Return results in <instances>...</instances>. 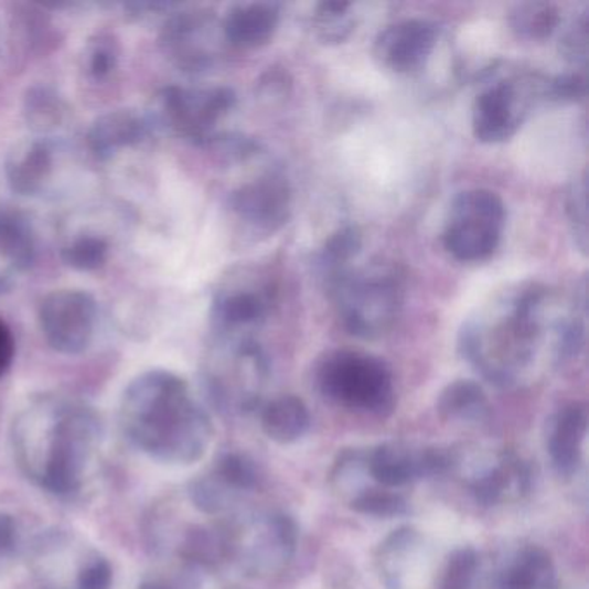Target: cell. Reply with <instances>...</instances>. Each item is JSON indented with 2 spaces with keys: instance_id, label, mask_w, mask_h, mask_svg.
Here are the masks:
<instances>
[{
  "instance_id": "obj_23",
  "label": "cell",
  "mask_w": 589,
  "mask_h": 589,
  "mask_svg": "<svg viewBox=\"0 0 589 589\" xmlns=\"http://www.w3.org/2000/svg\"><path fill=\"white\" fill-rule=\"evenodd\" d=\"M508 23L518 39L542 42L557 32L560 11L549 2H522L510 11Z\"/></svg>"
},
{
  "instance_id": "obj_12",
  "label": "cell",
  "mask_w": 589,
  "mask_h": 589,
  "mask_svg": "<svg viewBox=\"0 0 589 589\" xmlns=\"http://www.w3.org/2000/svg\"><path fill=\"white\" fill-rule=\"evenodd\" d=\"M270 310V296L261 287L228 280L215 292L212 322L219 339L243 341L247 332L264 325Z\"/></svg>"
},
{
  "instance_id": "obj_24",
  "label": "cell",
  "mask_w": 589,
  "mask_h": 589,
  "mask_svg": "<svg viewBox=\"0 0 589 589\" xmlns=\"http://www.w3.org/2000/svg\"><path fill=\"white\" fill-rule=\"evenodd\" d=\"M23 113L32 130L44 136L64 124L68 106L54 88L33 85L24 94Z\"/></svg>"
},
{
  "instance_id": "obj_35",
  "label": "cell",
  "mask_w": 589,
  "mask_h": 589,
  "mask_svg": "<svg viewBox=\"0 0 589 589\" xmlns=\"http://www.w3.org/2000/svg\"><path fill=\"white\" fill-rule=\"evenodd\" d=\"M588 14L585 12L560 39L558 51H560L561 57L574 66H585L586 61H588Z\"/></svg>"
},
{
  "instance_id": "obj_9",
  "label": "cell",
  "mask_w": 589,
  "mask_h": 589,
  "mask_svg": "<svg viewBox=\"0 0 589 589\" xmlns=\"http://www.w3.org/2000/svg\"><path fill=\"white\" fill-rule=\"evenodd\" d=\"M97 303L81 289H60L45 296L39 307V325L45 343L61 355H82L96 332Z\"/></svg>"
},
{
  "instance_id": "obj_14",
  "label": "cell",
  "mask_w": 589,
  "mask_h": 589,
  "mask_svg": "<svg viewBox=\"0 0 589 589\" xmlns=\"http://www.w3.org/2000/svg\"><path fill=\"white\" fill-rule=\"evenodd\" d=\"M151 132L148 115L136 109H115L99 116L88 128V149L97 160L108 161L125 149L137 148Z\"/></svg>"
},
{
  "instance_id": "obj_19",
  "label": "cell",
  "mask_w": 589,
  "mask_h": 589,
  "mask_svg": "<svg viewBox=\"0 0 589 589\" xmlns=\"http://www.w3.org/2000/svg\"><path fill=\"white\" fill-rule=\"evenodd\" d=\"M554 586L551 557L539 546H529L500 574L493 589H554Z\"/></svg>"
},
{
  "instance_id": "obj_38",
  "label": "cell",
  "mask_w": 589,
  "mask_h": 589,
  "mask_svg": "<svg viewBox=\"0 0 589 589\" xmlns=\"http://www.w3.org/2000/svg\"><path fill=\"white\" fill-rule=\"evenodd\" d=\"M17 356V341L12 335L11 326L0 319V377L8 374Z\"/></svg>"
},
{
  "instance_id": "obj_1",
  "label": "cell",
  "mask_w": 589,
  "mask_h": 589,
  "mask_svg": "<svg viewBox=\"0 0 589 589\" xmlns=\"http://www.w3.org/2000/svg\"><path fill=\"white\" fill-rule=\"evenodd\" d=\"M11 438L24 475L49 493L69 496L82 490L94 469L103 426L82 399L45 393L18 414Z\"/></svg>"
},
{
  "instance_id": "obj_7",
  "label": "cell",
  "mask_w": 589,
  "mask_h": 589,
  "mask_svg": "<svg viewBox=\"0 0 589 589\" xmlns=\"http://www.w3.org/2000/svg\"><path fill=\"white\" fill-rule=\"evenodd\" d=\"M231 87H164L152 99L148 118L168 132L203 148L215 136L216 125L235 108Z\"/></svg>"
},
{
  "instance_id": "obj_28",
  "label": "cell",
  "mask_w": 589,
  "mask_h": 589,
  "mask_svg": "<svg viewBox=\"0 0 589 589\" xmlns=\"http://www.w3.org/2000/svg\"><path fill=\"white\" fill-rule=\"evenodd\" d=\"M347 2H322L317 6L313 29L323 44H341L355 30Z\"/></svg>"
},
{
  "instance_id": "obj_10",
  "label": "cell",
  "mask_w": 589,
  "mask_h": 589,
  "mask_svg": "<svg viewBox=\"0 0 589 589\" xmlns=\"http://www.w3.org/2000/svg\"><path fill=\"white\" fill-rule=\"evenodd\" d=\"M543 84L514 81L494 82L479 94L472 109V130L484 143H500L512 139L529 111L534 94L543 96Z\"/></svg>"
},
{
  "instance_id": "obj_13",
  "label": "cell",
  "mask_w": 589,
  "mask_h": 589,
  "mask_svg": "<svg viewBox=\"0 0 589 589\" xmlns=\"http://www.w3.org/2000/svg\"><path fill=\"white\" fill-rule=\"evenodd\" d=\"M438 26L427 20L389 24L375 39L378 63L396 73H411L426 66L438 42Z\"/></svg>"
},
{
  "instance_id": "obj_20",
  "label": "cell",
  "mask_w": 589,
  "mask_h": 589,
  "mask_svg": "<svg viewBox=\"0 0 589 589\" xmlns=\"http://www.w3.org/2000/svg\"><path fill=\"white\" fill-rule=\"evenodd\" d=\"M261 426L271 441L291 445L310 429V411L303 399L282 396L267 405L261 414Z\"/></svg>"
},
{
  "instance_id": "obj_15",
  "label": "cell",
  "mask_w": 589,
  "mask_h": 589,
  "mask_svg": "<svg viewBox=\"0 0 589 589\" xmlns=\"http://www.w3.org/2000/svg\"><path fill=\"white\" fill-rule=\"evenodd\" d=\"M54 173V149L45 139L17 143L6 160V179L12 192L36 195L44 191Z\"/></svg>"
},
{
  "instance_id": "obj_25",
  "label": "cell",
  "mask_w": 589,
  "mask_h": 589,
  "mask_svg": "<svg viewBox=\"0 0 589 589\" xmlns=\"http://www.w3.org/2000/svg\"><path fill=\"white\" fill-rule=\"evenodd\" d=\"M363 247V234L355 225L339 228L325 240L319 255V267L323 279L329 280L343 274L358 258Z\"/></svg>"
},
{
  "instance_id": "obj_31",
  "label": "cell",
  "mask_w": 589,
  "mask_h": 589,
  "mask_svg": "<svg viewBox=\"0 0 589 589\" xmlns=\"http://www.w3.org/2000/svg\"><path fill=\"white\" fill-rule=\"evenodd\" d=\"M566 204L574 240L586 255L588 253V180L586 175L570 183Z\"/></svg>"
},
{
  "instance_id": "obj_33",
  "label": "cell",
  "mask_w": 589,
  "mask_h": 589,
  "mask_svg": "<svg viewBox=\"0 0 589 589\" xmlns=\"http://www.w3.org/2000/svg\"><path fill=\"white\" fill-rule=\"evenodd\" d=\"M203 148L216 152L222 160L239 163L258 154L259 143L251 137L240 136V133L216 132L206 140Z\"/></svg>"
},
{
  "instance_id": "obj_5",
  "label": "cell",
  "mask_w": 589,
  "mask_h": 589,
  "mask_svg": "<svg viewBox=\"0 0 589 589\" xmlns=\"http://www.w3.org/2000/svg\"><path fill=\"white\" fill-rule=\"evenodd\" d=\"M326 398L386 417L395 408V384L389 366L377 356L360 351L326 353L317 372Z\"/></svg>"
},
{
  "instance_id": "obj_2",
  "label": "cell",
  "mask_w": 589,
  "mask_h": 589,
  "mask_svg": "<svg viewBox=\"0 0 589 589\" xmlns=\"http://www.w3.org/2000/svg\"><path fill=\"white\" fill-rule=\"evenodd\" d=\"M120 422L127 438L160 462H195L212 442V420L173 372L133 378L121 398Z\"/></svg>"
},
{
  "instance_id": "obj_8",
  "label": "cell",
  "mask_w": 589,
  "mask_h": 589,
  "mask_svg": "<svg viewBox=\"0 0 589 589\" xmlns=\"http://www.w3.org/2000/svg\"><path fill=\"white\" fill-rule=\"evenodd\" d=\"M225 42L222 21L206 9L173 12L160 33V49L173 66L201 73L215 66Z\"/></svg>"
},
{
  "instance_id": "obj_29",
  "label": "cell",
  "mask_w": 589,
  "mask_h": 589,
  "mask_svg": "<svg viewBox=\"0 0 589 589\" xmlns=\"http://www.w3.org/2000/svg\"><path fill=\"white\" fill-rule=\"evenodd\" d=\"M213 475L234 493L253 490L258 484V470L255 463L239 453H227L219 458Z\"/></svg>"
},
{
  "instance_id": "obj_27",
  "label": "cell",
  "mask_w": 589,
  "mask_h": 589,
  "mask_svg": "<svg viewBox=\"0 0 589 589\" xmlns=\"http://www.w3.org/2000/svg\"><path fill=\"white\" fill-rule=\"evenodd\" d=\"M120 56L121 45L116 35L109 32L96 33L85 47V72L92 81H106L118 68Z\"/></svg>"
},
{
  "instance_id": "obj_40",
  "label": "cell",
  "mask_w": 589,
  "mask_h": 589,
  "mask_svg": "<svg viewBox=\"0 0 589 589\" xmlns=\"http://www.w3.org/2000/svg\"><path fill=\"white\" fill-rule=\"evenodd\" d=\"M17 275V271L9 268L8 265L0 259V296L11 292L12 287H14Z\"/></svg>"
},
{
  "instance_id": "obj_4",
  "label": "cell",
  "mask_w": 589,
  "mask_h": 589,
  "mask_svg": "<svg viewBox=\"0 0 589 589\" xmlns=\"http://www.w3.org/2000/svg\"><path fill=\"white\" fill-rule=\"evenodd\" d=\"M325 283L339 319L350 334L381 338L398 320L405 291L396 268L383 264L351 267Z\"/></svg>"
},
{
  "instance_id": "obj_37",
  "label": "cell",
  "mask_w": 589,
  "mask_h": 589,
  "mask_svg": "<svg viewBox=\"0 0 589 589\" xmlns=\"http://www.w3.org/2000/svg\"><path fill=\"white\" fill-rule=\"evenodd\" d=\"M585 347V323L579 317L561 320L557 326L558 358L569 360L578 356Z\"/></svg>"
},
{
  "instance_id": "obj_16",
  "label": "cell",
  "mask_w": 589,
  "mask_h": 589,
  "mask_svg": "<svg viewBox=\"0 0 589 589\" xmlns=\"http://www.w3.org/2000/svg\"><path fill=\"white\" fill-rule=\"evenodd\" d=\"M279 21L280 8L271 2L235 4L222 20V32L232 47L258 49L274 39Z\"/></svg>"
},
{
  "instance_id": "obj_26",
  "label": "cell",
  "mask_w": 589,
  "mask_h": 589,
  "mask_svg": "<svg viewBox=\"0 0 589 589\" xmlns=\"http://www.w3.org/2000/svg\"><path fill=\"white\" fill-rule=\"evenodd\" d=\"M109 243L103 235H76L61 249V259L76 271H96L108 264Z\"/></svg>"
},
{
  "instance_id": "obj_22",
  "label": "cell",
  "mask_w": 589,
  "mask_h": 589,
  "mask_svg": "<svg viewBox=\"0 0 589 589\" xmlns=\"http://www.w3.org/2000/svg\"><path fill=\"white\" fill-rule=\"evenodd\" d=\"M366 469L372 478L386 488H401L418 479L417 454L384 445L366 458Z\"/></svg>"
},
{
  "instance_id": "obj_3",
  "label": "cell",
  "mask_w": 589,
  "mask_h": 589,
  "mask_svg": "<svg viewBox=\"0 0 589 589\" xmlns=\"http://www.w3.org/2000/svg\"><path fill=\"white\" fill-rule=\"evenodd\" d=\"M545 287L527 286L463 323L458 346L490 383L506 387L533 360L545 325Z\"/></svg>"
},
{
  "instance_id": "obj_34",
  "label": "cell",
  "mask_w": 589,
  "mask_h": 589,
  "mask_svg": "<svg viewBox=\"0 0 589 589\" xmlns=\"http://www.w3.org/2000/svg\"><path fill=\"white\" fill-rule=\"evenodd\" d=\"M543 96L545 99L555 103H578L586 96V78L581 73H564L545 81L543 85Z\"/></svg>"
},
{
  "instance_id": "obj_21",
  "label": "cell",
  "mask_w": 589,
  "mask_h": 589,
  "mask_svg": "<svg viewBox=\"0 0 589 589\" xmlns=\"http://www.w3.org/2000/svg\"><path fill=\"white\" fill-rule=\"evenodd\" d=\"M438 411L447 420L479 422L488 415L486 393L474 381H454L439 396Z\"/></svg>"
},
{
  "instance_id": "obj_39",
  "label": "cell",
  "mask_w": 589,
  "mask_h": 589,
  "mask_svg": "<svg viewBox=\"0 0 589 589\" xmlns=\"http://www.w3.org/2000/svg\"><path fill=\"white\" fill-rule=\"evenodd\" d=\"M18 527L17 522L9 515L0 514V564L11 557L17 548Z\"/></svg>"
},
{
  "instance_id": "obj_18",
  "label": "cell",
  "mask_w": 589,
  "mask_h": 589,
  "mask_svg": "<svg viewBox=\"0 0 589 589\" xmlns=\"http://www.w3.org/2000/svg\"><path fill=\"white\" fill-rule=\"evenodd\" d=\"M586 432H588V410L585 405L574 403L557 415L554 432L549 438V454L558 474L569 478L578 472Z\"/></svg>"
},
{
  "instance_id": "obj_32",
  "label": "cell",
  "mask_w": 589,
  "mask_h": 589,
  "mask_svg": "<svg viewBox=\"0 0 589 589\" xmlns=\"http://www.w3.org/2000/svg\"><path fill=\"white\" fill-rule=\"evenodd\" d=\"M351 508L372 517H399L408 514L407 500L396 493L387 491H363L356 499L351 500Z\"/></svg>"
},
{
  "instance_id": "obj_30",
  "label": "cell",
  "mask_w": 589,
  "mask_h": 589,
  "mask_svg": "<svg viewBox=\"0 0 589 589\" xmlns=\"http://www.w3.org/2000/svg\"><path fill=\"white\" fill-rule=\"evenodd\" d=\"M479 557L475 549L460 548L448 558L438 589H474Z\"/></svg>"
},
{
  "instance_id": "obj_6",
  "label": "cell",
  "mask_w": 589,
  "mask_h": 589,
  "mask_svg": "<svg viewBox=\"0 0 589 589\" xmlns=\"http://www.w3.org/2000/svg\"><path fill=\"white\" fill-rule=\"evenodd\" d=\"M505 219V203L496 192L488 189L460 192L451 203L442 234L445 249L463 264L486 261L502 243Z\"/></svg>"
},
{
  "instance_id": "obj_36",
  "label": "cell",
  "mask_w": 589,
  "mask_h": 589,
  "mask_svg": "<svg viewBox=\"0 0 589 589\" xmlns=\"http://www.w3.org/2000/svg\"><path fill=\"white\" fill-rule=\"evenodd\" d=\"M113 569L99 554L87 555L76 572L75 589H111Z\"/></svg>"
},
{
  "instance_id": "obj_11",
  "label": "cell",
  "mask_w": 589,
  "mask_h": 589,
  "mask_svg": "<svg viewBox=\"0 0 589 589\" xmlns=\"http://www.w3.org/2000/svg\"><path fill=\"white\" fill-rule=\"evenodd\" d=\"M228 203L246 224L259 231L277 232L291 218V185L280 173H265L235 189Z\"/></svg>"
},
{
  "instance_id": "obj_17",
  "label": "cell",
  "mask_w": 589,
  "mask_h": 589,
  "mask_svg": "<svg viewBox=\"0 0 589 589\" xmlns=\"http://www.w3.org/2000/svg\"><path fill=\"white\" fill-rule=\"evenodd\" d=\"M39 255L35 228L26 213L12 204L0 203V259L23 274L35 265Z\"/></svg>"
}]
</instances>
